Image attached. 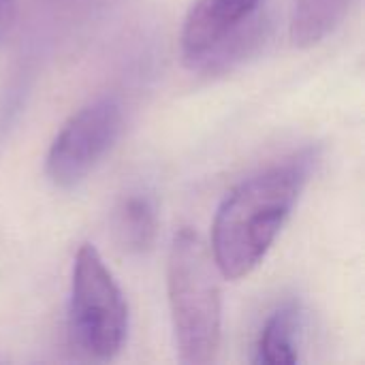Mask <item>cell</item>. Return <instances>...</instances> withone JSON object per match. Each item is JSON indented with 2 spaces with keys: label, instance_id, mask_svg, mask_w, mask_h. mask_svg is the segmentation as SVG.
Wrapping results in <instances>:
<instances>
[{
  "label": "cell",
  "instance_id": "1",
  "mask_svg": "<svg viewBox=\"0 0 365 365\" xmlns=\"http://www.w3.org/2000/svg\"><path fill=\"white\" fill-rule=\"evenodd\" d=\"M310 173V158L272 167L244 180L220 203L212 225V259L227 280L261 265L282 231Z\"/></svg>",
  "mask_w": 365,
  "mask_h": 365
},
{
  "label": "cell",
  "instance_id": "2",
  "mask_svg": "<svg viewBox=\"0 0 365 365\" xmlns=\"http://www.w3.org/2000/svg\"><path fill=\"white\" fill-rule=\"evenodd\" d=\"M218 267L199 233H175L167 259V295L180 359L205 365L220 346V284Z\"/></svg>",
  "mask_w": 365,
  "mask_h": 365
},
{
  "label": "cell",
  "instance_id": "3",
  "mask_svg": "<svg viewBox=\"0 0 365 365\" xmlns=\"http://www.w3.org/2000/svg\"><path fill=\"white\" fill-rule=\"evenodd\" d=\"M73 346L92 359H113L128 334L126 299L92 244L77 250L68 302Z\"/></svg>",
  "mask_w": 365,
  "mask_h": 365
},
{
  "label": "cell",
  "instance_id": "4",
  "mask_svg": "<svg viewBox=\"0 0 365 365\" xmlns=\"http://www.w3.org/2000/svg\"><path fill=\"white\" fill-rule=\"evenodd\" d=\"M122 130V105L113 96H101L68 118L56 135L45 171L58 188H73L101 163Z\"/></svg>",
  "mask_w": 365,
  "mask_h": 365
},
{
  "label": "cell",
  "instance_id": "5",
  "mask_svg": "<svg viewBox=\"0 0 365 365\" xmlns=\"http://www.w3.org/2000/svg\"><path fill=\"white\" fill-rule=\"evenodd\" d=\"M263 0H197L182 26V56L205 66L222 47L244 34L261 15Z\"/></svg>",
  "mask_w": 365,
  "mask_h": 365
},
{
  "label": "cell",
  "instance_id": "6",
  "mask_svg": "<svg viewBox=\"0 0 365 365\" xmlns=\"http://www.w3.org/2000/svg\"><path fill=\"white\" fill-rule=\"evenodd\" d=\"M158 233L156 205L148 195H128L120 201L113 214V235L128 255L148 252Z\"/></svg>",
  "mask_w": 365,
  "mask_h": 365
},
{
  "label": "cell",
  "instance_id": "7",
  "mask_svg": "<svg viewBox=\"0 0 365 365\" xmlns=\"http://www.w3.org/2000/svg\"><path fill=\"white\" fill-rule=\"evenodd\" d=\"M297 331L299 310L295 304L278 308L263 325L257 340L255 364L293 365L297 364Z\"/></svg>",
  "mask_w": 365,
  "mask_h": 365
},
{
  "label": "cell",
  "instance_id": "8",
  "mask_svg": "<svg viewBox=\"0 0 365 365\" xmlns=\"http://www.w3.org/2000/svg\"><path fill=\"white\" fill-rule=\"evenodd\" d=\"M353 0H295L291 36L297 45H314L325 38L346 15Z\"/></svg>",
  "mask_w": 365,
  "mask_h": 365
},
{
  "label": "cell",
  "instance_id": "9",
  "mask_svg": "<svg viewBox=\"0 0 365 365\" xmlns=\"http://www.w3.org/2000/svg\"><path fill=\"white\" fill-rule=\"evenodd\" d=\"M15 21V0H0V45L9 36Z\"/></svg>",
  "mask_w": 365,
  "mask_h": 365
}]
</instances>
